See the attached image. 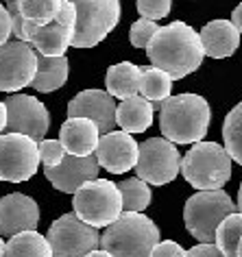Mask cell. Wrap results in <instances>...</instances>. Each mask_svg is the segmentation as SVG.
Listing matches in <instances>:
<instances>
[{
    "mask_svg": "<svg viewBox=\"0 0 242 257\" xmlns=\"http://www.w3.org/2000/svg\"><path fill=\"white\" fill-rule=\"evenodd\" d=\"M231 22H233V27L242 33V3L238 5V7L233 9V14H231Z\"/></svg>",
    "mask_w": 242,
    "mask_h": 257,
    "instance_id": "obj_35",
    "label": "cell"
},
{
    "mask_svg": "<svg viewBox=\"0 0 242 257\" xmlns=\"http://www.w3.org/2000/svg\"><path fill=\"white\" fill-rule=\"evenodd\" d=\"M181 155L166 138H151L140 144L136 175L149 185H166L181 170Z\"/></svg>",
    "mask_w": 242,
    "mask_h": 257,
    "instance_id": "obj_10",
    "label": "cell"
},
{
    "mask_svg": "<svg viewBox=\"0 0 242 257\" xmlns=\"http://www.w3.org/2000/svg\"><path fill=\"white\" fill-rule=\"evenodd\" d=\"M140 79H142V68L133 66L131 61L116 63L107 70L105 76V85L113 98L127 100L131 96H138L140 92Z\"/></svg>",
    "mask_w": 242,
    "mask_h": 257,
    "instance_id": "obj_21",
    "label": "cell"
},
{
    "mask_svg": "<svg viewBox=\"0 0 242 257\" xmlns=\"http://www.w3.org/2000/svg\"><path fill=\"white\" fill-rule=\"evenodd\" d=\"M5 105H7V133H22L40 142L46 138L50 113L42 100L29 94H11Z\"/></svg>",
    "mask_w": 242,
    "mask_h": 257,
    "instance_id": "obj_13",
    "label": "cell"
},
{
    "mask_svg": "<svg viewBox=\"0 0 242 257\" xmlns=\"http://www.w3.org/2000/svg\"><path fill=\"white\" fill-rule=\"evenodd\" d=\"M5 246H7V242H5L3 235H0V257H5Z\"/></svg>",
    "mask_w": 242,
    "mask_h": 257,
    "instance_id": "obj_39",
    "label": "cell"
},
{
    "mask_svg": "<svg viewBox=\"0 0 242 257\" xmlns=\"http://www.w3.org/2000/svg\"><path fill=\"white\" fill-rule=\"evenodd\" d=\"M116 100L103 89H83L68 105V118H90L100 128V136L113 131L116 126Z\"/></svg>",
    "mask_w": 242,
    "mask_h": 257,
    "instance_id": "obj_15",
    "label": "cell"
},
{
    "mask_svg": "<svg viewBox=\"0 0 242 257\" xmlns=\"http://www.w3.org/2000/svg\"><path fill=\"white\" fill-rule=\"evenodd\" d=\"M98 159L96 155L87 157H76V155H66L63 162L57 168H44V175L50 181L55 190L66 192V194H76V190L83 188L98 175Z\"/></svg>",
    "mask_w": 242,
    "mask_h": 257,
    "instance_id": "obj_16",
    "label": "cell"
},
{
    "mask_svg": "<svg viewBox=\"0 0 242 257\" xmlns=\"http://www.w3.org/2000/svg\"><path fill=\"white\" fill-rule=\"evenodd\" d=\"M85 257H113V255H111V253H107L105 248H100V250L96 248V250H92V253H90V255H85Z\"/></svg>",
    "mask_w": 242,
    "mask_h": 257,
    "instance_id": "obj_37",
    "label": "cell"
},
{
    "mask_svg": "<svg viewBox=\"0 0 242 257\" xmlns=\"http://www.w3.org/2000/svg\"><path fill=\"white\" fill-rule=\"evenodd\" d=\"M153 102H149L144 96H131L123 100L116 109V124L125 133H144L153 124Z\"/></svg>",
    "mask_w": 242,
    "mask_h": 257,
    "instance_id": "obj_20",
    "label": "cell"
},
{
    "mask_svg": "<svg viewBox=\"0 0 242 257\" xmlns=\"http://www.w3.org/2000/svg\"><path fill=\"white\" fill-rule=\"evenodd\" d=\"M188 257H225L222 250L216 244H196L194 248L188 250Z\"/></svg>",
    "mask_w": 242,
    "mask_h": 257,
    "instance_id": "obj_34",
    "label": "cell"
},
{
    "mask_svg": "<svg viewBox=\"0 0 242 257\" xmlns=\"http://www.w3.org/2000/svg\"><path fill=\"white\" fill-rule=\"evenodd\" d=\"M170 7H173V0H138L140 16L153 22L166 18L170 14Z\"/></svg>",
    "mask_w": 242,
    "mask_h": 257,
    "instance_id": "obj_31",
    "label": "cell"
},
{
    "mask_svg": "<svg viewBox=\"0 0 242 257\" xmlns=\"http://www.w3.org/2000/svg\"><path fill=\"white\" fill-rule=\"evenodd\" d=\"M170 89H173V79L168 72L159 70L155 66L142 68V79H140V94L149 102H164L170 98Z\"/></svg>",
    "mask_w": 242,
    "mask_h": 257,
    "instance_id": "obj_24",
    "label": "cell"
},
{
    "mask_svg": "<svg viewBox=\"0 0 242 257\" xmlns=\"http://www.w3.org/2000/svg\"><path fill=\"white\" fill-rule=\"evenodd\" d=\"M37 74V50L29 42L9 40L0 46V92L14 94L33 85Z\"/></svg>",
    "mask_w": 242,
    "mask_h": 257,
    "instance_id": "obj_12",
    "label": "cell"
},
{
    "mask_svg": "<svg viewBox=\"0 0 242 257\" xmlns=\"http://www.w3.org/2000/svg\"><path fill=\"white\" fill-rule=\"evenodd\" d=\"M68 57H46L37 53V74L33 87L44 94L63 87V83L68 81Z\"/></svg>",
    "mask_w": 242,
    "mask_h": 257,
    "instance_id": "obj_22",
    "label": "cell"
},
{
    "mask_svg": "<svg viewBox=\"0 0 242 257\" xmlns=\"http://www.w3.org/2000/svg\"><path fill=\"white\" fill-rule=\"evenodd\" d=\"M96 159L100 168H105L111 175H125L131 168H136L140 157V144L133 140L131 133L125 131H109L100 136Z\"/></svg>",
    "mask_w": 242,
    "mask_h": 257,
    "instance_id": "obj_14",
    "label": "cell"
},
{
    "mask_svg": "<svg viewBox=\"0 0 242 257\" xmlns=\"http://www.w3.org/2000/svg\"><path fill=\"white\" fill-rule=\"evenodd\" d=\"M40 142L22 133H3L0 136V181L22 183L37 172Z\"/></svg>",
    "mask_w": 242,
    "mask_h": 257,
    "instance_id": "obj_9",
    "label": "cell"
},
{
    "mask_svg": "<svg viewBox=\"0 0 242 257\" xmlns=\"http://www.w3.org/2000/svg\"><path fill=\"white\" fill-rule=\"evenodd\" d=\"M238 211V205L222 190H201L183 205V222L190 235L201 244H214L216 231L227 216Z\"/></svg>",
    "mask_w": 242,
    "mask_h": 257,
    "instance_id": "obj_5",
    "label": "cell"
},
{
    "mask_svg": "<svg viewBox=\"0 0 242 257\" xmlns=\"http://www.w3.org/2000/svg\"><path fill=\"white\" fill-rule=\"evenodd\" d=\"M238 257H242V240H240V246H238Z\"/></svg>",
    "mask_w": 242,
    "mask_h": 257,
    "instance_id": "obj_40",
    "label": "cell"
},
{
    "mask_svg": "<svg viewBox=\"0 0 242 257\" xmlns=\"http://www.w3.org/2000/svg\"><path fill=\"white\" fill-rule=\"evenodd\" d=\"M22 18L35 27H46L59 16L63 0H18Z\"/></svg>",
    "mask_w": 242,
    "mask_h": 257,
    "instance_id": "obj_25",
    "label": "cell"
},
{
    "mask_svg": "<svg viewBox=\"0 0 242 257\" xmlns=\"http://www.w3.org/2000/svg\"><path fill=\"white\" fill-rule=\"evenodd\" d=\"M242 240V211L227 216L216 231V246L222 250L225 257H238V246Z\"/></svg>",
    "mask_w": 242,
    "mask_h": 257,
    "instance_id": "obj_27",
    "label": "cell"
},
{
    "mask_svg": "<svg viewBox=\"0 0 242 257\" xmlns=\"http://www.w3.org/2000/svg\"><path fill=\"white\" fill-rule=\"evenodd\" d=\"M76 29V9L72 3L63 0V7L59 16L46 27H35L24 20V33H27L29 44L37 53L46 57H66V50L72 46Z\"/></svg>",
    "mask_w": 242,
    "mask_h": 257,
    "instance_id": "obj_11",
    "label": "cell"
},
{
    "mask_svg": "<svg viewBox=\"0 0 242 257\" xmlns=\"http://www.w3.org/2000/svg\"><path fill=\"white\" fill-rule=\"evenodd\" d=\"M151 66L170 74L173 81L192 74L201 68L205 48L201 42V33L186 22H170L168 27H159L153 42L146 48Z\"/></svg>",
    "mask_w": 242,
    "mask_h": 257,
    "instance_id": "obj_1",
    "label": "cell"
},
{
    "mask_svg": "<svg viewBox=\"0 0 242 257\" xmlns=\"http://www.w3.org/2000/svg\"><path fill=\"white\" fill-rule=\"evenodd\" d=\"M212 109L199 94H177L162 102L159 126L173 144H196L205 140Z\"/></svg>",
    "mask_w": 242,
    "mask_h": 257,
    "instance_id": "obj_2",
    "label": "cell"
},
{
    "mask_svg": "<svg viewBox=\"0 0 242 257\" xmlns=\"http://www.w3.org/2000/svg\"><path fill=\"white\" fill-rule=\"evenodd\" d=\"M240 31L231 20H212L201 31V42L205 55L212 59H227L240 46Z\"/></svg>",
    "mask_w": 242,
    "mask_h": 257,
    "instance_id": "obj_19",
    "label": "cell"
},
{
    "mask_svg": "<svg viewBox=\"0 0 242 257\" xmlns=\"http://www.w3.org/2000/svg\"><path fill=\"white\" fill-rule=\"evenodd\" d=\"M238 211H242V183H240V188H238Z\"/></svg>",
    "mask_w": 242,
    "mask_h": 257,
    "instance_id": "obj_38",
    "label": "cell"
},
{
    "mask_svg": "<svg viewBox=\"0 0 242 257\" xmlns=\"http://www.w3.org/2000/svg\"><path fill=\"white\" fill-rule=\"evenodd\" d=\"M40 224V207L31 196L14 192L0 198V235L14 237L22 231H35Z\"/></svg>",
    "mask_w": 242,
    "mask_h": 257,
    "instance_id": "obj_17",
    "label": "cell"
},
{
    "mask_svg": "<svg viewBox=\"0 0 242 257\" xmlns=\"http://www.w3.org/2000/svg\"><path fill=\"white\" fill-rule=\"evenodd\" d=\"M222 142L229 157L242 166V100L227 113L222 122Z\"/></svg>",
    "mask_w": 242,
    "mask_h": 257,
    "instance_id": "obj_26",
    "label": "cell"
},
{
    "mask_svg": "<svg viewBox=\"0 0 242 257\" xmlns=\"http://www.w3.org/2000/svg\"><path fill=\"white\" fill-rule=\"evenodd\" d=\"M118 190H120V194H123L125 211H140V214H142L151 205V188H149V183L142 181L140 177L120 181Z\"/></svg>",
    "mask_w": 242,
    "mask_h": 257,
    "instance_id": "obj_28",
    "label": "cell"
},
{
    "mask_svg": "<svg viewBox=\"0 0 242 257\" xmlns=\"http://www.w3.org/2000/svg\"><path fill=\"white\" fill-rule=\"evenodd\" d=\"M59 142L68 155H94L100 142V128L90 118H68L59 128Z\"/></svg>",
    "mask_w": 242,
    "mask_h": 257,
    "instance_id": "obj_18",
    "label": "cell"
},
{
    "mask_svg": "<svg viewBox=\"0 0 242 257\" xmlns=\"http://www.w3.org/2000/svg\"><path fill=\"white\" fill-rule=\"evenodd\" d=\"M76 9L74 48H94L120 22V0H68Z\"/></svg>",
    "mask_w": 242,
    "mask_h": 257,
    "instance_id": "obj_7",
    "label": "cell"
},
{
    "mask_svg": "<svg viewBox=\"0 0 242 257\" xmlns=\"http://www.w3.org/2000/svg\"><path fill=\"white\" fill-rule=\"evenodd\" d=\"M72 207L81 220L96 229H107L125 214L123 194L118 190V183L109 181V179H94V181L85 183L83 188H79L74 194Z\"/></svg>",
    "mask_w": 242,
    "mask_h": 257,
    "instance_id": "obj_6",
    "label": "cell"
},
{
    "mask_svg": "<svg viewBox=\"0 0 242 257\" xmlns=\"http://www.w3.org/2000/svg\"><path fill=\"white\" fill-rule=\"evenodd\" d=\"M5 257H55L48 237L37 231H22L9 237L5 246Z\"/></svg>",
    "mask_w": 242,
    "mask_h": 257,
    "instance_id": "obj_23",
    "label": "cell"
},
{
    "mask_svg": "<svg viewBox=\"0 0 242 257\" xmlns=\"http://www.w3.org/2000/svg\"><path fill=\"white\" fill-rule=\"evenodd\" d=\"M46 237L55 257H85L100 246L98 229L83 222L74 211L57 218Z\"/></svg>",
    "mask_w": 242,
    "mask_h": 257,
    "instance_id": "obj_8",
    "label": "cell"
},
{
    "mask_svg": "<svg viewBox=\"0 0 242 257\" xmlns=\"http://www.w3.org/2000/svg\"><path fill=\"white\" fill-rule=\"evenodd\" d=\"M151 257H188V250L177 244L173 240H166V242H159L155 248H153Z\"/></svg>",
    "mask_w": 242,
    "mask_h": 257,
    "instance_id": "obj_32",
    "label": "cell"
},
{
    "mask_svg": "<svg viewBox=\"0 0 242 257\" xmlns=\"http://www.w3.org/2000/svg\"><path fill=\"white\" fill-rule=\"evenodd\" d=\"M11 35H14V22H11L9 9L0 3V46L7 44Z\"/></svg>",
    "mask_w": 242,
    "mask_h": 257,
    "instance_id": "obj_33",
    "label": "cell"
},
{
    "mask_svg": "<svg viewBox=\"0 0 242 257\" xmlns=\"http://www.w3.org/2000/svg\"><path fill=\"white\" fill-rule=\"evenodd\" d=\"M66 155L68 153L59 140H42L40 142V159H42L44 168H57Z\"/></svg>",
    "mask_w": 242,
    "mask_h": 257,
    "instance_id": "obj_30",
    "label": "cell"
},
{
    "mask_svg": "<svg viewBox=\"0 0 242 257\" xmlns=\"http://www.w3.org/2000/svg\"><path fill=\"white\" fill-rule=\"evenodd\" d=\"M5 128H7V105L0 102V136H3Z\"/></svg>",
    "mask_w": 242,
    "mask_h": 257,
    "instance_id": "obj_36",
    "label": "cell"
},
{
    "mask_svg": "<svg viewBox=\"0 0 242 257\" xmlns=\"http://www.w3.org/2000/svg\"><path fill=\"white\" fill-rule=\"evenodd\" d=\"M159 242V227L140 211H125L100 235V246L113 257H151Z\"/></svg>",
    "mask_w": 242,
    "mask_h": 257,
    "instance_id": "obj_3",
    "label": "cell"
},
{
    "mask_svg": "<svg viewBox=\"0 0 242 257\" xmlns=\"http://www.w3.org/2000/svg\"><path fill=\"white\" fill-rule=\"evenodd\" d=\"M231 162L225 146L196 142L181 159V175L196 190H222L231 179Z\"/></svg>",
    "mask_w": 242,
    "mask_h": 257,
    "instance_id": "obj_4",
    "label": "cell"
},
{
    "mask_svg": "<svg viewBox=\"0 0 242 257\" xmlns=\"http://www.w3.org/2000/svg\"><path fill=\"white\" fill-rule=\"evenodd\" d=\"M157 31H159L157 22L146 20V18H140L138 22H133V24H131L129 42H131L136 48H149V44L153 42V37H155Z\"/></svg>",
    "mask_w": 242,
    "mask_h": 257,
    "instance_id": "obj_29",
    "label": "cell"
}]
</instances>
